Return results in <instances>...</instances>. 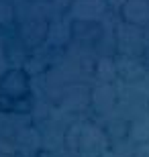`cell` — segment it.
<instances>
[{"label":"cell","mask_w":149,"mask_h":157,"mask_svg":"<svg viewBox=\"0 0 149 157\" xmlns=\"http://www.w3.org/2000/svg\"><path fill=\"white\" fill-rule=\"evenodd\" d=\"M31 102V84L23 70H8L0 78V108L8 112L27 110Z\"/></svg>","instance_id":"obj_1"}]
</instances>
